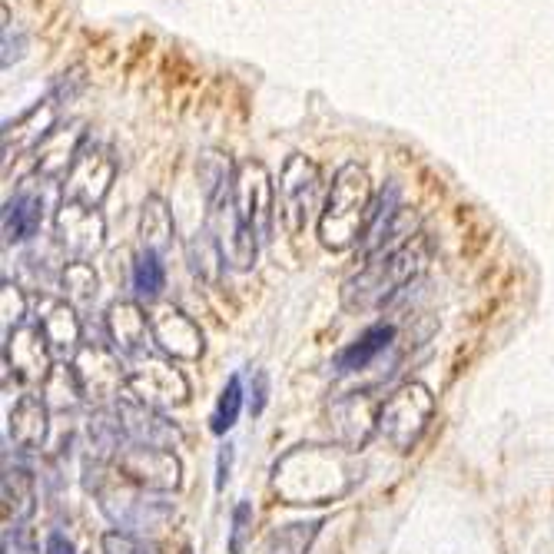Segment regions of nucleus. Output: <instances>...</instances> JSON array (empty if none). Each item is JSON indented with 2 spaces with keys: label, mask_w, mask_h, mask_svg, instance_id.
<instances>
[{
  "label": "nucleus",
  "mask_w": 554,
  "mask_h": 554,
  "mask_svg": "<svg viewBox=\"0 0 554 554\" xmlns=\"http://www.w3.org/2000/svg\"><path fill=\"white\" fill-rule=\"evenodd\" d=\"M113 412L120 418V428H123V435H127V442L156 445V448H176L183 442V432L160 409H150L146 402L133 399L127 392L117 399Z\"/></svg>",
  "instance_id": "nucleus-12"
},
{
  "label": "nucleus",
  "mask_w": 554,
  "mask_h": 554,
  "mask_svg": "<svg viewBox=\"0 0 554 554\" xmlns=\"http://www.w3.org/2000/svg\"><path fill=\"white\" fill-rule=\"evenodd\" d=\"M253 525H256V515H253V505L249 501H239L233 508V528H229V554H243L253 541Z\"/></svg>",
  "instance_id": "nucleus-33"
},
{
  "label": "nucleus",
  "mask_w": 554,
  "mask_h": 554,
  "mask_svg": "<svg viewBox=\"0 0 554 554\" xmlns=\"http://www.w3.org/2000/svg\"><path fill=\"white\" fill-rule=\"evenodd\" d=\"M243 399H246L243 379H239V375H229V382L223 385V392H219V399H216L213 418H209V428H213L216 435H226L229 428L236 425L239 412H243Z\"/></svg>",
  "instance_id": "nucleus-32"
},
{
  "label": "nucleus",
  "mask_w": 554,
  "mask_h": 554,
  "mask_svg": "<svg viewBox=\"0 0 554 554\" xmlns=\"http://www.w3.org/2000/svg\"><path fill=\"white\" fill-rule=\"evenodd\" d=\"M113 173H117V166H113V160L103 150H80L73 170L64 176V200L100 206L103 196L110 193Z\"/></svg>",
  "instance_id": "nucleus-15"
},
{
  "label": "nucleus",
  "mask_w": 554,
  "mask_h": 554,
  "mask_svg": "<svg viewBox=\"0 0 554 554\" xmlns=\"http://www.w3.org/2000/svg\"><path fill=\"white\" fill-rule=\"evenodd\" d=\"M229 465H233V445H223V452H219V462H216V488L223 491L226 482H229Z\"/></svg>",
  "instance_id": "nucleus-38"
},
{
  "label": "nucleus",
  "mask_w": 554,
  "mask_h": 554,
  "mask_svg": "<svg viewBox=\"0 0 554 554\" xmlns=\"http://www.w3.org/2000/svg\"><path fill=\"white\" fill-rule=\"evenodd\" d=\"M133 399L146 402L150 409H180V405L190 402V382L180 369H173V362L156 359V355H140L137 365L127 369V389H123Z\"/></svg>",
  "instance_id": "nucleus-7"
},
{
  "label": "nucleus",
  "mask_w": 554,
  "mask_h": 554,
  "mask_svg": "<svg viewBox=\"0 0 554 554\" xmlns=\"http://www.w3.org/2000/svg\"><path fill=\"white\" fill-rule=\"evenodd\" d=\"M392 342H395V326H389V322H375V326L365 329L349 349H342L336 355V369L346 372V375L369 369L385 349H392Z\"/></svg>",
  "instance_id": "nucleus-23"
},
{
  "label": "nucleus",
  "mask_w": 554,
  "mask_h": 554,
  "mask_svg": "<svg viewBox=\"0 0 554 554\" xmlns=\"http://www.w3.org/2000/svg\"><path fill=\"white\" fill-rule=\"evenodd\" d=\"M57 243L70 259H80L87 263L103 249V239H107V223H103L97 206H83V203H60L57 219Z\"/></svg>",
  "instance_id": "nucleus-10"
},
{
  "label": "nucleus",
  "mask_w": 554,
  "mask_h": 554,
  "mask_svg": "<svg viewBox=\"0 0 554 554\" xmlns=\"http://www.w3.org/2000/svg\"><path fill=\"white\" fill-rule=\"evenodd\" d=\"M103 554H160L153 545H146L143 538L127 535V531H107L100 541Z\"/></svg>",
  "instance_id": "nucleus-35"
},
{
  "label": "nucleus",
  "mask_w": 554,
  "mask_h": 554,
  "mask_svg": "<svg viewBox=\"0 0 554 554\" xmlns=\"http://www.w3.org/2000/svg\"><path fill=\"white\" fill-rule=\"evenodd\" d=\"M196 173H200V183H203V193H206V206H216L219 200L233 196L236 173L229 170V160L223 153H203L200 163H196Z\"/></svg>",
  "instance_id": "nucleus-27"
},
{
  "label": "nucleus",
  "mask_w": 554,
  "mask_h": 554,
  "mask_svg": "<svg viewBox=\"0 0 554 554\" xmlns=\"http://www.w3.org/2000/svg\"><path fill=\"white\" fill-rule=\"evenodd\" d=\"M359 482L349 448H292L273 468V488L286 505H326L339 501Z\"/></svg>",
  "instance_id": "nucleus-1"
},
{
  "label": "nucleus",
  "mask_w": 554,
  "mask_h": 554,
  "mask_svg": "<svg viewBox=\"0 0 554 554\" xmlns=\"http://www.w3.org/2000/svg\"><path fill=\"white\" fill-rule=\"evenodd\" d=\"M4 365L17 375L20 382H40L54 369V352H50L47 336L34 322L10 329L4 336Z\"/></svg>",
  "instance_id": "nucleus-11"
},
{
  "label": "nucleus",
  "mask_w": 554,
  "mask_h": 554,
  "mask_svg": "<svg viewBox=\"0 0 554 554\" xmlns=\"http://www.w3.org/2000/svg\"><path fill=\"white\" fill-rule=\"evenodd\" d=\"M70 365L77 372L87 402L93 405L120 399L123 389H127V369H123L120 352L110 342H83L80 352L70 359Z\"/></svg>",
  "instance_id": "nucleus-8"
},
{
  "label": "nucleus",
  "mask_w": 554,
  "mask_h": 554,
  "mask_svg": "<svg viewBox=\"0 0 554 554\" xmlns=\"http://www.w3.org/2000/svg\"><path fill=\"white\" fill-rule=\"evenodd\" d=\"M47 432H50L47 402L40 395H20V402L7 415V435L14 438V445L24 448V452H34V448H44Z\"/></svg>",
  "instance_id": "nucleus-19"
},
{
  "label": "nucleus",
  "mask_w": 554,
  "mask_h": 554,
  "mask_svg": "<svg viewBox=\"0 0 554 554\" xmlns=\"http://www.w3.org/2000/svg\"><path fill=\"white\" fill-rule=\"evenodd\" d=\"M372 219V183L362 166H342L332 180V190L326 196V209L319 216V239L332 253L362 246Z\"/></svg>",
  "instance_id": "nucleus-3"
},
{
  "label": "nucleus",
  "mask_w": 554,
  "mask_h": 554,
  "mask_svg": "<svg viewBox=\"0 0 554 554\" xmlns=\"http://www.w3.org/2000/svg\"><path fill=\"white\" fill-rule=\"evenodd\" d=\"M150 326H153V346L163 355H170V359L193 362L203 355V332L186 312L173 306H160L150 312Z\"/></svg>",
  "instance_id": "nucleus-16"
},
{
  "label": "nucleus",
  "mask_w": 554,
  "mask_h": 554,
  "mask_svg": "<svg viewBox=\"0 0 554 554\" xmlns=\"http://www.w3.org/2000/svg\"><path fill=\"white\" fill-rule=\"evenodd\" d=\"M113 468L143 491H163L166 495V491H176L183 485V465L173 448L127 442L113 455Z\"/></svg>",
  "instance_id": "nucleus-5"
},
{
  "label": "nucleus",
  "mask_w": 554,
  "mask_h": 554,
  "mask_svg": "<svg viewBox=\"0 0 554 554\" xmlns=\"http://www.w3.org/2000/svg\"><path fill=\"white\" fill-rule=\"evenodd\" d=\"M322 521H296V525L276 528L266 541V554H309Z\"/></svg>",
  "instance_id": "nucleus-30"
},
{
  "label": "nucleus",
  "mask_w": 554,
  "mask_h": 554,
  "mask_svg": "<svg viewBox=\"0 0 554 554\" xmlns=\"http://www.w3.org/2000/svg\"><path fill=\"white\" fill-rule=\"evenodd\" d=\"M233 203L239 219L259 236V243H266L273 236V223H276V190H273V176H269V170L259 160H246L236 166Z\"/></svg>",
  "instance_id": "nucleus-6"
},
{
  "label": "nucleus",
  "mask_w": 554,
  "mask_h": 554,
  "mask_svg": "<svg viewBox=\"0 0 554 554\" xmlns=\"http://www.w3.org/2000/svg\"><path fill=\"white\" fill-rule=\"evenodd\" d=\"M0 501H4V525L20 528L37 511V482L27 468H4V482H0Z\"/></svg>",
  "instance_id": "nucleus-20"
},
{
  "label": "nucleus",
  "mask_w": 554,
  "mask_h": 554,
  "mask_svg": "<svg viewBox=\"0 0 554 554\" xmlns=\"http://www.w3.org/2000/svg\"><path fill=\"white\" fill-rule=\"evenodd\" d=\"M44 551L47 554H77V548H73V541L67 535H60V531H50L47 541H44Z\"/></svg>",
  "instance_id": "nucleus-37"
},
{
  "label": "nucleus",
  "mask_w": 554,
  "mask_h": 554,
  "mask_svg": "<svg viewBox=\"0 0 554 554\" xmlns=\"http://www.w3.org/2000/svg\"><path fill=\"white\" fill-rule=\"evenodd\" d=\"M173 236H176V226H173V216H170V206H166L160 196H146L143 203V213H140V239H143V249L150 253H166L173 246Z\"/></svg>",
  "instance_id": "nucleus-25"
},
{
  "label": "nucleus",
  "mask_w": 554,
  "mask_h": 554,
  "mask_svg": "<svg viewBox=\"0 0 554 554\" xmlns=\"http://www.w3.org/2000/svg\"><path fill=\"white\" fill-rule=\"evenodd\" d=\"M319 166L306 156H289L279 173V219L289 229V236H299L306 229L312 209L319 203Z\"/></svg>",
  "instance_id": "nucleus-9"
},
{
  "label": "nucleus",
  "mask_w": 554,
  "mask_h": 554,
  "mask_svg": "<svg viewBox=\"0 0 554 554\" xmlns=\"http://www.w3.org/2000/svg\"><path fill=\"white\" fill-rule=\"evenodd\" d=\"M57 113H54V103L44 100L40 107H34L30 113H24L14 127H7V130H14V140H17V150H27V146H40L44 143L50 133H54L57 127Z\"/></svg>",
  "instance_id": "nucleus-28"
},
{
  "label": "nucleus",
  "mask_w": 554,
  "mask_h": 554,
  "mask_svg": "<svg viewBox=\"0 0 554 554\" xmlns=\"http://www.w3.org/2000/svg\"><path fill=\"white\" fill-rule=\"evenodd\" d=\"M34 326L47 336L54 359H73L83 346V326L67 299L47 296V292L34 296Z\"/></svg>",
  "instance_id": "nucleus-13"
},
{
  "label": "nucleus",
  "mask_w": 554,
  "mask_h": 554,
  "mask_svg": "<svg viewBox=\"0 0 554 554\" xmlns=\"http://www.w3.org/2000/svg\"><path fill=\"white\" fill-rule=\"evenodd\" d=\"M209 219H213V236H216L219 249H223L226 263L233 269H253L256 253H259V236L239 219L233 196L209 206Z\"/></svg>",
  "instance_id": "nucleus-14"
},
{
  "label": "nucleus",
  "mask_w": 554,
  "mask_h": 554,
  "mask_svg": "<svg viewBox=\"0 0 554 554\" xmlns=\"http://www.w3.org/2000/svg\"><path fill=\"white\" fill-rule=\"evenodd\" d=\"M44 223V200L34 193H17L14 200L4 203V216H0V229H4V243L17 246L27 243L40 233Z\"/></svg>",
  "instance_id": "nucleus-21"
},
{
  "label": "nucleus",
  "mask_w": 554,
  "mask_h": 554,
  "mask_svg": "<svg viewBox=\"0 0 554 554\" xmlns=\"http://www.w3.org/2000/svg\"><path fill=\"white\" fill-rule=\"evenodd\" d=\"M428 263V239L412 236L409 243L365 259V266L342 286V306L349 312H375L399 296Z\"/></svg>",
  "instance_id": "nucleus-2"
},
{
  "label": "nucleus",
  "mask_w": 554,
  "mask_h": 554,
  "mask_svg": "<svg viewBox=\"0 0 554 554\" xmlns=\"http://www.w3.org/2000/svg\"><path fill=\"white\" fill-rule=\"evenodd\" d=\"M166 289V269H163V256L160 253H150V249H143L137 256V263H133V292H137L140 299H156L160 292Z\"/></svg>",
  "instance_id": "nucleus-31"
},
{
  "label": "nucleus",
  "mask_w": 554,
  "mask_h": 554,
  "mask_svg": "<svg viewBox=\"0 0 554 554\" xmlns=\"http://www.w3.org/2000/svg\"><path fill=\"white\" fill-rule=\"evenodd\" d=\"M103 326H107V339L110 346L117 349L127 359H140L146 346L153 342V326H150V312L140 309V302H113L103 316Z\"/></svg>",
  "instance_id": "nucleus-17"
},
{
  "label": "nucleus",
  "mask_w": 554,
  "mask_h": 554,
  "mask_svg": "<svg viewBox=\"0 0 554 554\" xmlns=\"http://www.w3.org/2000/svg\"><path fill=\"white\" fill-rule=\"evenodd\" d=\"M382 405V402H379ZM379 405H375L369 395H349L332 405V428H336V442L342 448H362L369 442L372 432H379Z\"/></svg>",
  "instance_id": "nucleus-18"
},
{
  "label": "nucleus",
  "mask_w": 554,
  "mask_h": 554,
  "mask_svg": "<svg viewBox=\"0 0 554 554\" xmlns=\"http://www.w3.org/2000/svg\"><path fill=\"white\" fill-rule=\"evenodd\" d=\"M80 140L83 133L77 127L67 130H54L50 137L37 146V170L40 176H47V180H60V176H67L73 170V163H77L80 156Z\"/></svg>",
  "instance_id": "nucleus-22"
},
{
  "label": "nucleus",
  "mask_w": 554,
  "mask_h": 554,
  "mask_svg": "<svg viewBox=\"0 0 554 554\" xmlns=\"http://www.w3.org/2000/svg\"><path fill=\"white\" fill-rule=\"evenodd\" d=\"M186 263H190V269L203 282H219V276H223L226 256H223V249H219L216 236L209 233V229L196 233L190 243H186Z\"/></svg>",
  "instance_id": "nucleus-26"
},
{
  "label": "nucleus",
  "mask_w": 554,
  "mask_h": 554,
  "mask_svg": "<svg viewBox=\"0 0 554 554\" xmlns=\"http://www.w3.org/2000/svg\"><path fill=\"white\" fill-rule=\"evenodd\" d=\"M60 286L67 292V302L70 306H93L97 302V292H100V279L93 273L90 263H80V259H70L60 273Z\"/></svg>",
  "instance_id": "nucleus-29"
},
{
  "label": "nucleus",
  "mask_w": 554,
  "mask_h": 554,
  "mask_svg": "<svg viewBox=\"0 0 554 554\" xmlns=\"http://www.w3.org/2000/svg\"><path fill=\"white\" fill-rule=\"evenodd\" d=\"M266 399H269V379L263 369H256L249 375V412L259 415L266 409Z\"/></svg>",
  "instance_id": "nucleus-36"
},
{
  "label": "nucleus",
  "mask_w": 554,
  "mask_h": 554,
  "mask_svg": "<svg viewBox=\"0 0 554 554\" xmlns=\"http://www.w3.org/2000/svg\"><path fill=\"white\" fill-rule=\"evenodd\" d=\"M40 399H44L47 409H54V412H73V409H80V405L87 402V395H83V389H80V379H77V372H73V365L57 362L54 369H50L44 385H40Z\"/></svg>",
  "instance_id": "nucleus-24"
},
{
  "label": "nucleus",
  "mask_w": 554,
  "mask_h": 554,
  "mask_svg": "<svg viewBox=\"0 0 554 554\" xmlns=\"http://www.w3.org/2000/svg\"><path fill=\"white\" fill-rule=\"evenodd\" d=\"M435 415V395L422 382H405L379 405V435L399 452H412Z\"/></svg>",
  "instance_id": "nucleus-4"
},
{
  "label": "nucleus",
  "mask_w": 554,
  "mask_h": 554,
  "mask_svg": "<svg viewBox=\"0 0 554 554\" xmlns=\"http://www.w3.org/2000/svg\"><path fill=\"white\" fill-rule=\"evenodd\" d=\"M0 312H4V336L10 329L24 326V316H27V296L20 292V286H14V282H4L0 286Z\"/></svg>",
  "instance_id": "nucleus-34"
}]
</instances>
